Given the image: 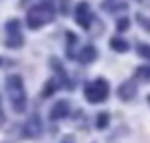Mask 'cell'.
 Masks as SVG:
<instances>
[{"mask_svg": "<svg viewBox=\"0 0 150 143\" xmlns=\"http://www.w3.org/2000/svg\"><path fill=\"white\" fill-rule=\"evenodd\" d=\"M27 2H29V0H21V4H23V6H25V4H27Z\"/></svg>", "mask_w": 150, "mask_h": 143, "instance_id": "obj_17", "label": "cell"}, {"mask_svg": "<svg viewBox=\"0 0 150 143\" xmlns=\"http://www.w3.org/2000/svg\"><path fill=\"white\" fill-rule=\"evenodd\" d=\"M69 114V101H57L50 111V118L51 120H59V118H65Z\"/></svg>", "mask_w": 150, "mask_h": 143, "instance_id": "obj_5", "label": "cell"}, {"mask_svg": "<svg viewBox=\"0 0 150 143\" xmlns=\"http://www.w3.org/2000/svg\"><path fill=\"white\" fill-rule=\"evenodd\" d=\"M137 73H139L141 78H146V80H148V78H150V67H141Z\"/></svg>", "mask_w": 150, "mask_h": 143, "instance_id": "obj_14", "label": "cell"}, {"mask_svg": "<svg viewBox=\"0 0 150 143\" xmlns=\"http://www.w3.org/2000/svg\"><path fill=\"white\" fill-rule=\"evenodd\" d=\"M106 95H108V82L103 78L86 86V99L89 103H101L106 99Z\"/></svg>", "mask_w": 150, "mask_h": 143, "instance_id": "obj_3", "label": "cell"}, {"mask_svg": "<svg viewBox=\"0 0 150 143\" xmlns=\"http://www.w3.org/2000/svg\"><path fill=\"white\" fill-rule=\"evenodd\" d=\"M63 143H72V139H70V137H69V139H65Z\"/></svg>", "mask_w": 150, "mask_h": 143, "instance_id": "obj_16", "label": "cell"}, {"mask_svg": "<svg viewBox=\"0 0 150 143\" xmlns=\"http://www.w3.org/2000/svg\"><path fill=\"white\" fill-rule=\"evenodd\" d=\"M53 86H55V80H50L48 82V84H46V88H44V94H42V95H44V97H48V95H51V94H53Z\"/></svg>", "mask_w": 150, "mask_h": 143, "instance_id": "obj_12", "label": "cell"}, {"mask_svg": "<svg viewBox=\"0 0 150 143\" xmlns=\"http://www.w3.org/2000/svg\"><path fill=\"white\" fill-rule=\"evenodd\" d=\"M106 126H108V114L106 113H101L99 117H97V128H106Z\"/></svg>", "mask_w": 150, "mask_h": 143, "instance_id": "obj_11", "label": "cell"}, {"mask_svg": "<svg viewBox=\"0 0 150 143\" xmlns=\"http://www.w3.org/2000/svg\"><path fill=\"white\" fill-rule=\"evenodd\" d=\"M129 27V19H120V21H118V31H125Z\"/></svg>", "mask_w": 150, "mask_h": 143, "instance_id": "obj_15", "label": "cell"}, {"mask_svg": "<svg viewBox=\"0 0 150 143\" xmlns=\"http://www.w3.org/2000/svg\"><path fill=\"white\" fill-rule=\"evenodd\" d=\"M139 54L143 55V57L150 59V46H146V44H141V46H139Z\"/></svg>", "mask_w": 150, "mask_h": 143, "instance_id": "obj_13", "label": "cell"}, {"mask_svg": "<svg viewBox=\"0 0 150 143\" xmlns=\"http://www.w3.org/2000/svg\"><path fill=\"white\" fill-rule=\"evenodd\" d=\"M148 101H150V97H148Z\"/></svg>", "mask_w": 150, "mask_h": 143, "instance_id": "obj_18", "label": "cell"}, {"mask_svg": "<svg viewBox=\"0 0 150 143\" xmlns=\"http://www.w3.org/2000/svg\"><path fill=\"white\" fill-rule=\"evenodd\" d=\"M6 33H8L6 46L19 48L23 44V36H21V33H19V21L17 19H10V21L6 23Z\"/></svg>", "mask_w": 150, "mask_h": 143, "instance_id": "obj_4", "label": "cell"}, {"mask_svg": "<svg viewBox=\"0 0 150 143\" xmlns=\"http://www.w3.org/2000/svg\"><path fill=\"white\" fill-rule=\"evenodd\" d=\"M78 57H80L82 63H89V61H93V59L97 57V50L93 46H86V48H82V51L78 54Z\"/></svg>", "mask_w": 150, "mask_h": 143, "instance_id": "obj_7", "label": "cell"}, {"mask_svg": "<svg viewBox=\"0 0 150 143\" xmlns=\"http://www.w3.org/2000/svg\"><path fill=\"white\" fill-rule=\"evenodd\" d=\"M76 21L80 23L84 29L89 27V10H88V4L86 2L78 4V8H76Z\"/></svg>", "mask_w": 150, "mask_h": 143, "instance_id": "obj_6", "label": "cell"}, {"mask_svg": "<svg viewBox=\"0 0 150 143\" xmlns=\"http://www.w3.org/2000/svg\"><path fill=\"white\" fill-rule=\"evenodd\" d=\"M6 92L15 113H23L27 109V94L23 88V80L17 74H10L6 78Z\"/></svg>", "mask_w": 150, "mask_h": 143, "instance_id": "obj_1", "label": "cell"}, {"mask_svg": "<svg viewBox=\"0 0 150 143\" xmlns=\"http://www.w3.org/2000/svg\"><path fill=\"white\" fill-rule=\"evenodd\" d=\"M53 15H55V11H53L51 2H42V4L34 6L33 10L29 11V15H27V25H29L30 29H40V27H44L46 23H50L51 19H53Z\"/></svg>", "mask_w": 150, "mask_h": 143, "instance_id": "obj_2", "label": "cell"}, {"mask_svg": "<svg viewBox=\"0 0 150 143\" xmlns=\"http://www.w3.org/2000/svg\"><path fill=\"white\" fill-rule=\"evenodd\" d=\"M118 95H120L124 101L131 99L133 95H135V86H133L131 82H125V84H122V86H120V90H118Z\"/></svg>", "mask_w": 150, "mask_h": 143, "instance_id": "obj_8", "label": "cell"}, {"mask_svg": "<svg viewBox=\"0 0 150 143\" xmlns=\"http://www.w3.org/2000/svg\"><path fill=\"white\" fill-rule=\"evenodd\" d=\"M40 120H38V117H33L29 122H27V128H25V132H27V136H38L40 134Z\"/></svg>", "mask_w": 150, "mask_h": 143, "instance_id": "obj_9", "label": "cell"}, {"mask_svg": "<svg viewBox=\"0 0 150 143\" xmlns=\"http://www.w3.org/2000/svg\"><path fill=\"white\" fill-rule=\"evenodd\" d=\"M110 46H112V50H116V51H127V42L125 40H120V38H112L110 40Z\"/></svg>", "mask_w": 150, "mask_h": 143, "instance_id": "obj_10", "label": "cell"}]
</instances>
